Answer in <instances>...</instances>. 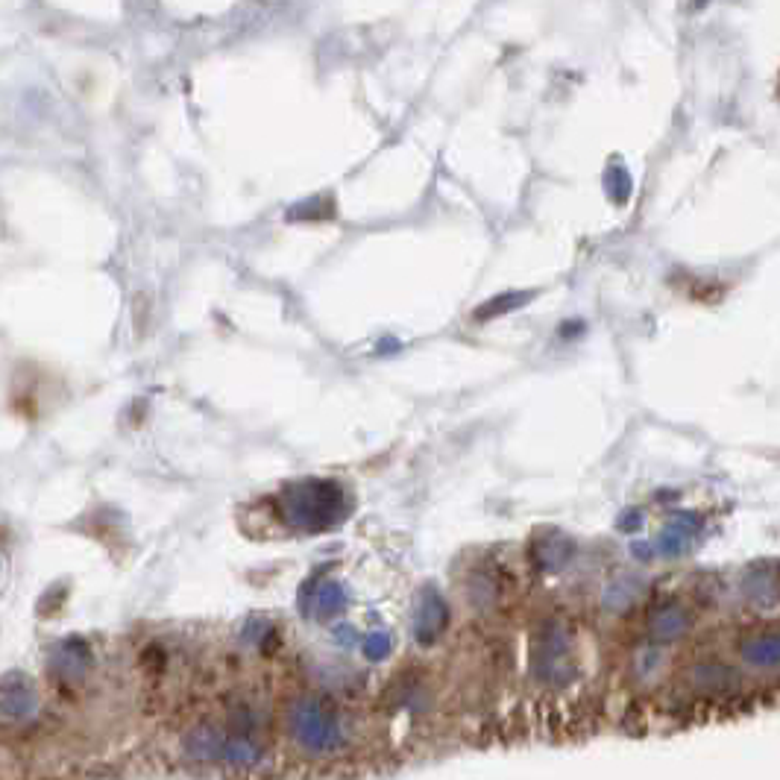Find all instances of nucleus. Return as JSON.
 <instances>
[{"mask_svg":"<svg viewBox=\"0 0 780 780\" xmlns=\"http://www.w3.org/2000/svg\"><path fill=\"white\" fill-rule=\"evenodd\" d=\"M94 663V654H91V646H88L83 637H65L56 649L50 651V675L59 681V684H80L88 675Z\"/></svg>","mask_w":780,"mask_h":780,"instance_id":"20e7f679","label":"nucleus"},{"mask_svg":"<svg viewBox=\"0 0 780 780\" xmlns=\"http://www.w3.org/2000/svg\"><path fill=\"white\" fill-rule=\"evenodd\" d=\"M223 745H226V734H220L215 725H197L191 728L185 739H182V748L191 760H220L223 757Z\"/></svg>","mask_w":780,"mask_h":780,"instance_id":"39448f33","label":"nucleus"},{"mask_svg":"<svg viewBox=\"0 0 780 780\" xmlns=\"http://www.w3.org/2000/svg\"><path fill=\"white\" fill-rule=\"evenodd\" d=\"M39 710V690L24 672H9L0 678V719L27 722Z\"/></svg>","mask_w":780,"mask_h":780,"instance_id":"7ed1b4c3","label":"nucleus"},{"mask_svg":"<svg viewBox=\"0 0 780 780\" xmlns=\"http://www.w3.org/2000/svg\"><path fill=\"white\" fill-rule=\"evenodd\" d=\"M534 297V291H508V294H499V297H490L487 303H481L473 311V320L478 323H487V320H496L508 311H517L522 305H528V300Z\"/></svg>","mask_w":780,"mask_h":780,"instance_id":"0eeeda50","label":"nucleus"},{"mask_svg":"<svg viewBox=\"0 0 780 780\" xmlns=\"http://www.w3.org/2000/svg\"><path fill=\"white\" fill-rule=\"evenodd\" d=\"M605 185H607V197H610L616 206H625L628 197H631V191H634V179H631L628 168H625L619 159H613V162L607 165Z\"/></svg>","mask_w":780,"mask_h":780,"instance_id":"9d476101","label":"nucleus"},{"mask_svg":"<svg viewBox=\"0 0 780 780\" xmlns=\"http://www.w3.org/2000/svg\"><path fill=\"white\" fill-rule=\"evenodd\" d=\"M270 631H273V625H270L267 619H261V616H253V619H250V622L244 625V640H247V643H253V646L259 649L261 643H264V637H267Z\"/></svg>","mask_w":780,"mask_h":780,"instance_id":"9b49d317","label":"nucleus"},{"mask_svg":"<svg viewBox=\"0 0 780 780\" xmlns=\"http://www.w3.org/2000/svg\"><path fill=\"white\" fill-rule=\"evenodd\" d=\"M347 607V593L338 581H320L317 593H314V602H311V610L320 616V619H332L338 616L341 610Z\"/></svg>","mask_w":780,"mask_h":780,"instance_id":"6e6552de","label":"nucleus"},{"mask_svg":"<svg viewBox=\"0 0 780 780\" xmlns=\"http://www.w3.org/2000/svg\"><path fill=\"white\" fill-rule=\"evenodd\" d=\"M335 200L326 197V194H317V197H308L303 203L291 206L288 212V220H297V223H311V220H329L335 217Z\"/></svg>","mask_w":780,"mask_h":780,"instance_id":"1a4fd4ad","label":"nucleus"},{"mask_svg":"<svg viewBox=\"0 0 780 780\" xmlns=\"http://www.w3.org/2000/svg\"><path fill=\"white\" fill-rule=\"evenodd\" d=\"M288 731L311 754H332L344 745V728L338 713L314 695L297 698L288 710Z\"/></svg>","mask_w":780,"mask_h":780,"instance_id":"f03ea898","label":"nucleus"},{"mask_svg":"<svg viewBox=\"0 0 780 780\" xmlns=\"http://www.w3.org/2000/svg\"><path fill=\"white\" fill-rule=\"evenodd\" d=\"M349 511H352V505L338 481L303 478V481L285 484L279 493L282 522L305 534H320V531L338 528L347 520Z\"/></svg>","mask_w":780,"mask_h":780,"instance_id":"f257e3e1","label":"nucleus"},{"mask_svg":"<svg viewBox=\"0 0 780 780\" xmlns=\"http://www.w3.org/2000/svg\"><path fill=\"white\" fill-rule=\"evenodd\" d=\"M264 751L261 745L253 737H244V734H226V745H223V757L220 763H232V766H259Z\"/></svg>","mask_w":780,"mask_h":780,"instance_id":"423d86ee","label":"nucleus"},{"mask_svg":"<svg viewBox=\"0 0 780 780\" xmlns=\"http://www.w3.org/2000/svg\"><path fill=\"white\" fill-rule=\"evenodd\" d=\"M388 651V634H373V637H367V643H364V654H367L370 660H382V657H388Z\"/></svg>","mask_w":780,"mask_h":780,"instance_id":"f8f14e48","label":"nucleus"}]
</instances>
